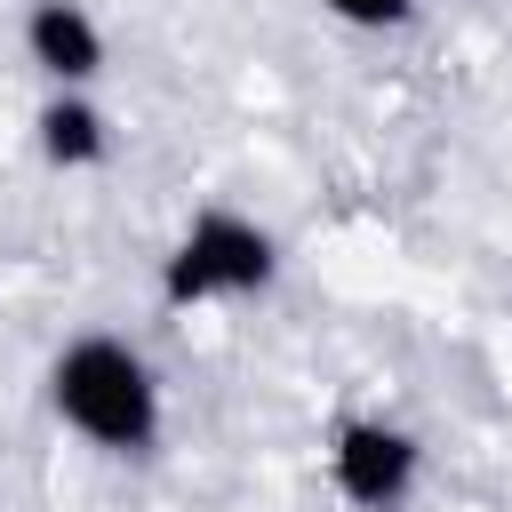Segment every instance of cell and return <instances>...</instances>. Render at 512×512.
<instances>
[{
    "mask_svg": "<svg viewBox=\"0 0 512 512\" xmlns=\"http://www.w3.org/2000/svg\"><path fill=\"white\" fill-rule=\"evenodd\" d=\"M48 408L104 456H144L160 440V384L128 336H72L48 368Z\"/></svg>",
    "mask_w": 512,
    "mask_h": 512,
    "instance_id": "cell-1",
    "label": "cell"
},
{
    "mask_svg": "<svg viewBox=\"0 0 512 512\" xmlns=\"http://www.w3.org/2000/svg\"><path fill=\"white\" fill-rule=\"evenodd\" d=\"M272 272H280V248H272V232H264L256 216H240V208H200V216L176 232L168 264H160V296H168V304L256 296V288H272Z\"/></svg>",
    "mask_w": 512,
    "mask_h": 512,
    "instance_id": "cell-2",
    "label": "cell"
},
{
    "mask_svg": "<svg viewBox=\"0 0 512 512\" xmlns=\"http://www.w3.org/2000/svg\"><path fill=\"white\" fill-rule=\"evenodd\" d=\"M416 464H424V448H416L400 424H384V416H344V424L328 432V480H336V496L360 504V512H392V504L416 488Z\"/></svg>",
    "mask_w": 512,
    "mask_h": 512,
    "instance_id": "cell-3",
    "label": "cell"
},
{
    "mask_svg": "<svg viewBox=\"0 0 512 512\" xmlns=\"http://www.w3.org/2000/svg\"><path fill=\"white\" fill-rule=\"evenodd\" d=\"M24 56L40 64V80L56 88H88L104 72V24L80 0H32L24 8Z\"/></svg>",
    "mask_w": 512,
    "mask_h": 512,
    "instance_id": "cell-4",
    "label": "cell"
},
{
    "mask_svg": "<svg viewBox=\"0 0 512 512\" xmlns=\"http://www.w3.org/2000/svg\"><path fill=\"white\" fill-rule=\"evenodd\" d=\"M32 136H40L48 168H104V160H112V120H104L80 88H56V96L32 112Z\"/></svg>",
    "mask_w": 512,
    "mask_h": 512,
    "instance_id": "cell-5",
    "label": "cell"
},
{
    "mask_svg": "<svg viewBox=\"0 0 512 512\" xmlns=\"http://www.w3.org/2000/svg\"><path fill=\"white\" fill-rule=\"evenodd\" d=\"M328 16H344V24H360V32H392V24L416 16V0H328Z\"/></svg>",
    "mask_w": 512,
    "mask_h": 512,
    "instance_id": "cell-6",
    "label": "cell"
}]
</instances>
